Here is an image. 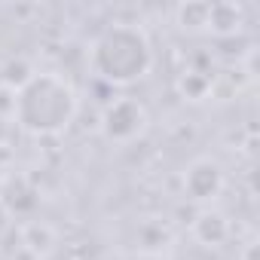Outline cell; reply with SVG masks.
Here are the masks:
<instances>
[{
	"mask_svg": "<svg viewBox=\"0 0 260 260\" xmlns=\"http://www.w3.org/2000/svg\"><path fill=\"white\" fill-rule=\"evenodd\" d=\"M80 107L77 89L68 77L52 71H37L19 92H16V113L13 119L31 135H58L74 122Z\"/></svg>",
	"mask_w": 260,
	"mask_h": 260,
	"instance_id": "6da1fadb",
	"label": "cell"
},
{
	"mask_svg": "<svg viewBox=\"0 0 260 260\" xmlns=\"http://www.w3.org/2000/svg\"><path fill=\"white\" fill-rule=\"evenodd\" d=\"M89 68L107 86H128L150 74L153 46L144 28L116 22L107 25L89 46Z\"/></svg>",
	"mask_w": 260,
	"mask_h": 260,
	"instance_id": "7a4b0ae2",
	"label": "cell"
},
{
	"mask_svg": "<svg viewBox=\"0 0 260 260\" xmlns=\"http://www.w3.org/2000/svg\"><path fill=\"white\" fill-rule=\"evenodd\" d=\"M101 135L113 144H128L144 135L147 128V107L132 98V95H122V98H113L104 113H101Z\"/></svg>",
	"mask_w": 260,
	"mask_h": 260,
	"instance_id": "3957f363",
	"label": "cell"
},
{
	"mask_svg": "<svg viewBox=\"0 0 260 260\" xmlns=\"http://www.w3.org/2000/svg\"><path fill=\"white\" fill-rule=\"evenodd\" d=\"M223 184H226L223 166L211 156H199L184 169V193L190 202H199V205L214 202L223 193Z\"/></svg>",
	"mask_w": 260,
	"mask_h": 260,
	"instance_id": "277c9868",
	"label": "cell"
},
{
	"mask_svg": "<svg viewBox=\"0 0 260 260\" xmlns=\"http://www.w3.org/2000/svg\"><path fill=\"white\" fill-rule=\"evenodd\" d=\"M0 202L13 217H25L37 208L40 202V190L34 187V181L28 175H10L0 187Z\"/></svg>",
	"mask_w": 260,
	"mask_h": 260,
	"instance_id": "5b68a950",
	"label": "cell"
},
{
	"mask_svg": "<svg viewBox=\"0 0 260 260\" xmlns=\"http://www.w3.org/2000/svg\"><path fill=\"white\" fill-rule=\"evenodd\" d=\"M190 233H193V239H196L199 245H205V248H220V245L230 242L233 226H230V220H226L223 211H217V208L208 205V208H199V211H196V217H193V223H190Z\"/></svg>",
	"mask_w": 260,
	"mask_h": 260,
	"instance_id": "8992f818",
	"label": "cell"
},
{
	"mask_svg": "<svg viewBox=\"0 0 260 260\" xmlns=\"http://www.w3.org/2000/svg\"><path fill=\"white\" fill-rule=\"evenodd\" d=\"M245 28V7L236 0H217L208 4V34H214L217 40H230L236 34H242Z\"/></svg>",
	"mask_w": 260,
	"mask_h": 260,
	"instance_id": "52a82bcc",
	"label": "cell"
},
{
	"mask_svg": "<svg viewBox=\"0 0 260 260\" xmlns=\"http://www.w3.org/2000/svg\"><path fill=\"white\" fill-rule=\"evenodd\" d=\"M16 233H19V245L25 251H31L37 260H46L58 248V233L46 220H25Z\"/></svg>",
	"mask_w": 260,
	"mask_h": 260,
	"instance_id": "ba28073f",
	"label": "cell"
},
{
	"mask_svg": "<svg viewBox=\"0 0 260 260\" xmlns=\"http://www.w3.org/2000/svg\"><path fill=\"white\" fill-rule=\"evenodd\" d=\"M175 89L184 101H205L214 92V77H208L205 71H184L178 77Z\"/></svg>",
	"mask_w": 260,
	"mask_h": 260,
	"instance_id": "9c48e42d",
	"label": "cell"
},
{
	"mask_svg": "<svg viewBox=\"0 0 260 260\" xmlns=\"http://www.w3.org/2000/svg\"><path fill=\"white\" fill-rule=\"evenodd\" d=\"M175 22H178V28L187 31V34L205 31V28H208V4H205V0H187V4H178Z\"/></svg>",
	"mask_w": 260,
	"mask_h": 260,
	"instance_id": "30bf717a",
	"label": "cell"
},
{
	"mask_svg": "<svg viewBox=\"0 0 260 260\" xmlns=\"http://www.w3.org/2000/svg\"><path fill=\"white\" fill-rule=\"evenodd\" d=\"M34 74H37V71H34V64H31L28 58L16 55V58H10L4 68H0V86H7V89L19 92V89H22Z\"/></svg>",
	"mask_w": 260,
	"mask_h": 260,
	"instance_id": "8fae6325",
	"label": "cell"
},
{
	"mask_svg": "<svg viewBox=\"0 0 260 260\" xmlns=\"http://www.w3.org/2000/svg\"><path fill=\"white\" fill-rule=\"evenodd\" d=\"M13 113H16V92L7 89V86H0V116L13 119Z\"/></svg>",
	"mask_w": 260,
	"mask_h": 260,
	"instance_id": "7c38bea8",
	"label": "cell"
},
{
	"mask_svg": "<svg viewBox=\"0 0 260 260\" xmlns=\"http://www.w3.org/2000/svg\"><path fill=\"white\" fill-rule=\"evenodd\" d=\"M10 135H13V122H10V116H0V147H7Z\"/></svg>",
	"mask_w": 260,
	"mask_h": 260,
	"instance_id": "4fadbf2b",
	"label": "cell"
},
{
	"mask_svg": "<svg viewBox=\"0 0 260 260\" xmlns=\"http://www.w3.org/2000/svg\"><path fill=\"white\" fill-rule=\"evenodd\" d=\"M254 257H257V245H248V248H245V257H242V260H254Z\"/></svg>",
	"mask_w": 260,
	"mask_h": 260,
	"instance_id": "5bb4252c",
	"label": "cell"
}]
</instances>
